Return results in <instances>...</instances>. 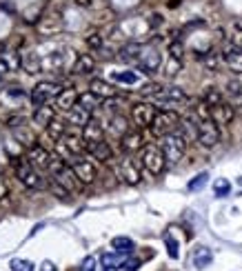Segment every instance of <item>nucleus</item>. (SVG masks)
<instances>
[{"instance_id": "1", "label": "nucleus", "mask_w": 242, "mask_h": 271, "mask_svg": "<svg viewBox=\"0 0 242 271\" xmlns=\"http://www.w3.org/2000/svg\"><path fill=\"white\" fill-rule=\"evenodd\" d=\"M49 171L53 174V182L60 184L63 189H67L69 194H78L80 189H83V180L76 176L71 165H67L63 158H53L51 165H49Z\"/></svg>"}, {"instance_id": "2", "label": "nucleus", "mask_w": 242, "mask_h": 271, "mask_svg": "<svg viewBox=\"0 0 242 271\" xmlns=\"http://www.w3.org/2000/svg\"><path fill=\"white\" fill-rule=\"evenodd\" d=\"M160 149L165 154L167 162H169V165H176L178 160H182L184 151H187V136L180 134V131H171V134H167L165 138H162Z\"/></svg>"}, {"instance_id": "3", "label": "nucleus", "mask_w": 242, "mask_h": 271, "mask_svg": "<svg viewBox=\"0 0 242 271\" xmlns=\"http://www.w3.org/2000/svg\"><path fill=\"white\" fill-rule=\"evenodd\" d=\"M140 160H142V165H145V169L149 171V174L160 176L162 171H165L167 158H165V154H162V149H160L158 145H147L145 149H142Z\"/></svg>"}, {"instance_id": "4", "label": "nucleus", "mask_w": 242, "mask_h": 271, "mask_svg": "<svg viewBox=\"0 0 242 271\" xmlns=\"http://www.w3.org/2000/svg\"><path fill=\"white\" fill-rule=\"evenodd\" d=\"M60 91H63V87L56 83H49V80H43V83H38L34 89H31V105L34 107H43V105H49L51 100H56V98L60 96Z\"/></svg>"}, {"instance_id": "5", "label": "nucleus", "mask_w": 242, "mask_h": 271, "mask_svg": "<svg viewBox=\"0 0 242 271\" xmlns=\"http://www.w3.org/2000/svg\"><path fill=\"white\" fill-rule=\"evenodd\" d=\"M16 176L27 189H44V180L40 178V174L36 171V167L29 160H20L16 165Z\"/></svg>"}, {"instance_id": "6", "label": "nucleus", "mask_w": 242, "mask_h": 271, "mask_svg": "<svg viewBox=\"0 0 242 271\" xmlns=\"http://www.w3.org/2000/svg\"><path fill=\"white\" fill-rule=\"evenodd\" d=\"M180 122V118H178V113L176 112H160V113H155V118H154V122H151V134L154 136H158V138H165L167 134H171V131L176 129V125Z\"/></svg>"}, {"instance_id": "7", "label": "nucleus", "mask_w": 242, "mask_h": 271, "mask_svg": "<svg viewBox=\"0 0 242 271\" xmlns=\"http://www.w3.org/2000/svg\"><path fill=\"white\" fill-rule=\"evenodd\" d=\"M196 140H198L202 147H207V149L216 147L218 140H220L218 125H216L211 118H207V120H198V138H196Z\"/></svg>"}, {"instance_id": "8", "label": "nucleus", "mask_w": 242, "mask_h": 271, "mask_svg": "<svg viewBox=\"0 0 242 271\" xmlns=\"http://www.w3.org/2000/svg\"><path fill=\"white\" fill-rule=\"evenodd\" d=\"M136 65L145 73H155L160 69V65H162V56H160V51L155 47H142L140 58L136 60Z\"/></svg>"}, {"instance_id": "9", "label": "nucleus", "mask_w": 242, "mask_h": 271, "mask_svg": "<svg viewBox=\"0 0 242 271\" xmlns=\"http://www.w3.org/2000/svg\"><path fill=\"white\" fill-rule=\"evenodd\" d=\"M158 105H165V107H176V105H182L187 102V93L182 91L180 87H162L155 96H151Z\"/></svg>"}, {"instance_id": "10", "label": "nucleus", "mask_w": 242, "mask_h": 271, "mask_svg": "<svg viewBox=\"0 0 242 271\" xmlns=\"http://www.w3.org/2000/svg\"><path fill=\"white\" fill-rule=\"evenodd\" d=\"M155 113H158V112H155V107L154 105H147V102H138V105L131 107V118H133V122H136L140 129L151 127Z\"/></svg>"}, {"instance_id": "11", "label": "nucleus", "mask_w": 242, "mask_h": 271, "mask_svg": "<svg viewBox=\"0 0 242 271\" xmlns=\"http://www.w3.org/2000/svg\"><path fill=\"white\" fill-rule=\"evenodd\" d=\"M71 167H73V171H76V176H78L80 180H83L85 184L93 182V180H96V176H98L96 165H93L91 160L83 158V156H78V158H76V162H73Z\"/></svg>"}, {"instance_id": "12", "label": "nucleus", "mask_w": 242, "mask_h": 271, "mask_svg": "<svg viewBox=\"0 0 242 271\" xmlns=\"http://www.w3.org/2000/svg\"><path fill=\"white\" fill-rule=\"evenodd\" d=\"M118 176L125 180L127 184H140V171H138L136 162L131 158H122L120 165H118Z\"/></svg>"}, {"instance_id": "13", "label": "nucleus", "mask_w": 242, "mask_h": 271, "mask_svg": "<svg viewBox=\"0 0 242 271\" xmlns=\"http://www.w3.org/2000/svg\"><path fill=\"white\" fill-rule=\"evenodd\" d=\"M27 160H29L36 169H49V165H51L53 158H51V154H49L44 147L36 145V147H31V149L27 151Z\"/></svg>"}, {"instance_id": "14", "label": "nucleus", "mask_w": 242, "mask_h": 271, "mask_svg": "<svg viewBox=\"0 0 242 271\" xmlns=\"http://www.w3.org/2000/svg\"><path fill=\"white\" fill-rule=\"evenodd\" d=\"M83 138L87 145H93V142H100L105 138V127L98 118H89V122L83 127Z\"/></svg>"}, {"instance_id": "15", "label": "nucleus", "mask_w": 242, "mask_h": 271, "mask_svg": "<svg viewBox=\"0 0 242 271\" xmlns=\"http://www.w3.org/2000/svg\"><path fill=\"white\" fill-rule=\"evenodd\" d=\"M11 134H14V138L18 140V145H22V147H27V149H31V147H36L38 142H36V134H34V129H29L27 125H16V127H11Z\"/></svg>"}, {"instance_id": "16", "label": "nucleus", "mask_w": 242, "mask_h": 271, "mask_svg": "<svg viewBox=\"0 0 242 271\" xmlns=\"http://www.w3.org/2000/svg\"><path fill=\"white\" fill-rule=\"evenodd\" d=\"M233 116H236V109L231 105H227V102H220V105L211 107V120L216 125H229L233 120Z\"/></svg>"}, {"instance_id": "17", "label": "nucleus", "mask_w": 242, "mask_h": 271, "mask_svg": "<svg viewBox=\"0 0 242 271\" xmlns=\"http://www.w3.org/2000/svg\"><path fill=\"white\" fill-rule=\"evenodd\" d=\"M120 142H122V149H125L127 154H133V151H138L142 145H145V136H142L140 129L127 131V134L120 138Z\"/></svg>"}, {"instance_id": "18", "label": "nucleus", "mask_w": 242, "mask_h": 271, "mask_svg": "<svg viewBox=\"0 0 242 271\" xmlns=\"http://www.w3.org/2000/svg\"><path fill=\"white\" fill-rule=\"evenodd\" d=\"M222 58H224V63H227V67L231 69L233 73H242V49L240 47H229L227 51L222 53Z\"/></svg>"}, {"instance_id": "19", "label": "nucleus", "mask_w": 242, "mask_h": 271, "mask_svg": "<svg viewBox=\"0 0 242 271\" xmlns=\"http://www.w3.org/2000/svg\"><path fill=\"white\" fill-rule=\"evenodd\" d=\"M87 151L96 160H100V162H109V160L113 158V149L109 147V142H105V140L93 142V145H87Z\"/></svg>"}, {"instance_id": "20", "label": "nucleus", "mask_w": 242, "mask_h": 271, "mask_svg": "<svg viewBox=\"0 0 242 271\" xmlns=\"http://www.w3.org/2000/svg\"><path fill=\"white\" fill-rule=\"evenodd\" d=\"M56 118V107L51 105H43V107H36V113H34V125L44 127L47 129L49 122Z\"/></svg>"}, {"instance_id": "21", "label": "nucleus", "mask_w": 242, "mask_h": 271, "mask_svg": "<svg viewBox=\"0 0 242 271\" xmlns=\"http://www.w3.org/2000/svg\"><path fill=\"white\" fill-rule=\"evenodd\" d=\"M67 118H69V122H71V125L85 127L89 122V118H91V112H87L83 105H78V102H76V105H73L71 109L67 112Z\"/></svg>"}, {"instance_id": "22", "label": "nucleus", "mask_w": 242, "mask_h": 271, "mask_svg": "<svg viewBox=\"0 0 242 271\" xmlns=\"http://www.w3.org/2000/svg\"><path fill=\"white\" fill-rule=\"evenodd\" d=\"M76 102H78L76 89H63V91H60V96L56 98V107H58V109H63V112H69Z\"/></svg>"}, {"instance_id": "23", "label": "nucleus", "mask_w": 242, "mask_h": 271, "mask_svg": "<svg viewBox=\"0 0 242 271\" xmlns=\"http://www.w3.org/2000/svg\"><path fill=\"white\" fill-rule=\"evenodd\" d=\"M93 69H96V63H93V58L89 53H80L76 58V63H73V73H80V76L91 73Z\"/></svg>"}, {"instance_id": "24", "label": "nucleus", "mask_w": 242, "mask_h": 271, "mask_svg": "<svg viewBox=\"0 0 242 271\" xmlns=\"http://www.w3.org/2000/svg\"><path fill=\"white\" fill-rule=\"evenodd\" d=\"M60 142H63V145L67 147V149L71 151L73 156H80L85 149H87V145H83V142H85V138H78L76 134H65V138H63Z\"/></svg>"}, {"instance_id": "25", "label": "nucleus", "mask_w": 242, "mask_h": 271, "mask_svg": "<svg viewBox=\"0 0 242 271\" xmlns=\"http://www.w3.org/2000/svg\"><path fill=\"white\" fill-rule=\"evenodd\" d=\"M89 89H91L96 96H100V98H113V96H116V87H113V85H109V83H105V80H100V78L91 80Z\"/></svg>"}, {"instance_id": "26", "label": "nucleus", "mask_w": 242, "mask_h": 271, "mask_svg": "<svg viewBox=\"0 0 242 271\" xmlns=\"http://www.w3.org/2000/svg\"><path fill=\"white\" fill-rule=\"evenodd\" d=\"M145 45L140 43H129L125 45V47L120 49V60H125V63H136L138 58H140V51Z\"/></svg>"}, {"instance_id": "27", "label": "nucleus", "mask_w": 242, "mask_h": 271, "mask_svg": "<svg viewBox=\"0 0 242 271\" xmlns=\"http://www.w3.org/2000/svg\"><path fill=\"white\" fill-rule=\"evenodd\" d=\"M105 271H118V267L125 265V253H102L100 256Z\"/></svg>"}, {"instance_id": "28", "label": "nucleus", "mask_w": 242, "mask_h": 271, "mask_svg": "<svg viewBox=\"0 0 242 271\" xmlns=\"http://www.w3.org/2000/svg\"><path fill=\"white\" fill-rule=\"evenodd\" d=\"M47 134H49L51 140L60 142L65 138V134H67V125H65L63 120H58V118H53V120L49 122V127H47Z\"/></svg>"}, {"instance_id": "29", "label": "nucleus", "mask_w": 242, "mask_h": 271, "mask_svg": "<svg viewBox=\"0 0 242 271\" xmlns=\"http://www.w3.org/2000/svg\"><path fill=\"white\" fill-rule=\"evenodd\" d=\"M211 260H213L211 249L198 247L194 251V267H198V269H204V267H209V265H211Z\"/></svg>"}, {"instance_id": "30", "label": "nucleus", "mask_w": 242, "mask_h": 271, "mask_svg": "<svg viewBox=\"0 0 242 271\" xmlns=\"http://www.w3.org/2000/svg\"><path fill=\"white\" fill-rule=\"evenodd\" d=\"M78 105H83L87 112H93L98 105H100V96H96L93 91H87V93H80L78 96Z\"/></svg>"}, {"instance_id": "31", "label": "nucleus", "mask_w": 242, "mask_h": 271, "mask_svg": "<svg viewBox=\"0 0 242 271\" xmlns=\"http://www.w3.org/2000/svg\"><path fill=\"white\" fill-rule=\"evenodd\" d=\"M111 247L116 249L118 253H131L133 251V240L127 238V236H118V238L111 240Z\"/></svg>"}, {"instance_id": "32", "label": "nucleus", "mask_w": 242, "mask_h": 271, "mask_svg": "<svg viewBox=\"0 0 242 271\" xmlns=\"http://www.w3.org/2000/svg\"><path fill=\"white\" fill-rule=\"evenodd\" d=\"M229 191H231V182L227 178H218L213 182V194L218 196V198H227Z\"/></svg>"}, {"instance_id": "33", "label": "nucleus", "mask_w": 242, "mask_h": 271, "mask_svg": "<svg viewBox=\"0 0 242 271\" xmlns=\"http://www.w3.org/2000/svg\"><path fill=\"white\" fill-rule=\"evenodd\" d=\"M113 80L122 85H136L138 83V73L136 71H116L113 73Z\"/></svg>"}, {"instance_id": "34", "label": "nucleus", "mask_w": 242, "mask_h": 271, "mask_svg": "<svg viewBox=\"0 0 242 271\" xmlns=\"http://www.w3.org/2000/svg\"><path fill=\"white\" fill-rule=\"evenodd\" d=\"M127 131H129V127H127V120L116 113V116L111 118V134H116V136H120V138H122Z\"/></svg>"}, {"instance_id": "35", "label": "nucleus", "mask_w": 242, "mask_h": 271, "mask_svg": "<svg viewBox=\"0 0 242 271\" xmlns=\"http://www.w3.org/2000/svg\"><path fill=\"white\" fill-rule=\"evenodd\" d=\"M165 245H167V251H169V258L178 260V256H180V251H178V242H176V238L171 236V233H165Z\"/></svg>"}, {"instance_id": "36", "label": "nucleus", "mask_w": 242, "mask_h": 271, "mask_svg": "<svg viewBox=\"0 0 242 271\" xmlns=\"http://www.w3.org/2000/svg\"><path fill=\"white\" fill-rule=\"evenodd\" d=\"M218 63H220V56L216 51H207L202 56V65L207 69H211V71H213V69H218Z\"/></svg>"}, {"instance_id": "37", "label": "nucleus", "mask_w": 242, "mask_h": 271, "mask_svg": "<svg viewBox=\"0 0 242 271\" xmlns=\"http://www.w3.org/2000/svg\"><path fill=\"white\" fill-rule=\"evenodd\" d=\"M207 180H209V174H207V171H202V174L196 176V178L191 180V182L187 184V187H189V191H200V189H202L204 184H207Z\"/></svg>"}, {"instance_id": "38", "label": "nucleus", "mask_w": 242, "mask_h": 271, "mask_svg": "<svg viewBox=\"0 0 242 271\" xmlns=\"http://www.w3.org/2000/svg\"><path fill=\"white\" fill-rule=\"evenodd\" d=\"M11 271H36V267L31 265L29 260H20V258H16V260H11Z\"/></svg>"}, {"instance_id": "39", "label": "nucleus", "mask_w": 242, "mask_h": 271, "mask_svg": "<svg viewBox=\"0 0 242 271\" xmlns=\"http://www.w3.org/2000/svg\"><path fill=\"white\" fill-rule=\"evenodd\" d=\"M202 102H207L209 107H216V105H220V102H222V96H220V93L216 91V89H209V91L204 93Z\"/></svg>"}, {"instance_id": "40", "label": "nucleus", "mask_w": 242, "mask_h": 271, "mask_svg": "<svg viewBox=\"0 0 242 271\" xmlns=\"http://www.w3.org/2000/svg\"><path fill=\"white\" fill-rule=\"evenodd\" d=\"M138 269H140V260H138V258H131V260H125V265L118 271H138Z\"/></svg>"}, {"instance_id": "41", "label": "nucleus", "mask_w": 242, "mask_h": 271, "mask_svg": "<svg viewBox=\"0 0 242 271\" xmlns=\"http://www.w3.org/2000/svg\"><path fill=\"white\" fill-rule=\"evenodd\" d=\"M160 89H162V87H160V85H155V83H149V85H145V87H142L140 89V93H142V96H155V93H158L160 91Z\"/></svg>"}, {"instance_id": "42", "label": "nucleus", "mask_w": 242, "mask_h": 271, "mask_svg": "<svg viewBox=\"0 0 242 271\" xmlns=\"http://www.w3.org/2000/svg\"><path fill=\"white\" fill-rule=\"evenodd\" d=\"M80 271H96V258L87 256L83 262H80Z\"/></svg>"}, {"instance_id": "43", "label": "nucleus", "mask_w": 242, "mask_h": 271, "mask_svg": "<svg viewBox=\"0 0 242 271\" xmlns=\"http://www.w3.org/2000/svg\"><path fill=\"white\" fill-rule=\"evenodd\" d=\"M169 56H174V58H178V60H182V45L176 40V43H171L169 45Z\"/></svg>"}, {"instance_id": "44", "label": "nucleus", "mask_w": 242, "mask_h": 271, "mask_svg": "<svg viewBox=\"0 0 242 271\" xmlns=\"http://www.w3.org/2000/svg\"><path fill=\"white\" fill-rule=\"evenodd\" d=\"M227 91L231 93V96H240V93H242V85L238 83V80H231V83L227 85Z\"/></svg>"}, {"instance_id": "45", "label": "nucleus", "mask_w": 242, "mask_h": 271, "mask_svg": "<svg viewBox=\"0 0 242 271\" xmlns=\"http://www.w3.org/2000/svg\"><path fill=\"white\" fill-rule=\"evenodd\" d=\"M87 45H89L91 49H100V47H102V38H100L98 34H91V36L87 38Z\"/></svg>"}, {"instance_id": "46", "label": "nucleus", "mask_w": 242, "mask_h": 271, "mask_svg": "<svg viewBox=\"0 0 242 271\" xmlns=\"http://www.w3.org/2000/svg\"><path fill=\"white\" fill-rule=\"evenodd\" d=\"M7 196H9V187H7L5 178H2V176H0V200H5Z\"/></svg>"}, {"instance_id": "47", "label": "nucleus", "mask_w": 242, "mask_h": 271, "mask_svg": "<svg viewBox=\"0 0 242 271\" xmlns=\"http://www.w3.org/2000/svg\"><path fill=\"white\" fill-rule=\"evenodd\" d=\"M40 271H56V267H53V262H43V269H40Z\"/></svg>"}, {"instance_id": "48", "label": "nucleus", "mask_w": 242, "mask_h": 271, "mask_svg": "<svg viewBox=\"0 0 242 271\" xmlns=\"http://www.w3.org/2000/svg\"><path fill=\"white\" fill-rule=\"evenodd\" d=\"M233 45L242 49V34H236V36H233Z\"/></svg>"}, {"instance_id": "49", "label": "nucleus", "mask_w": 242, "mask_h": 271, "mask_svg": "<svg viewBox=\"0 0 242 271\" xmlns=\"http://www.w3.org/2000/svg\"><path fill=\"white\" fill-rule=\"evenodd\" d=\"M238 184H240V187H242V178H238Z\"/></svg>"}, {"instance_id": "50", "label": "nucleus", "mask_w": 242, "mask_h": 271, "mask_svg": "<svg viewBox=\"0 0 242 271\" xmlns=\"http://www.w3.org/2000/svg\"><path fill=\"white\" fill-rule=\"evenodd\" d=\"M0 87H2V76H0Z\"/></svg>"}]
</instances>
